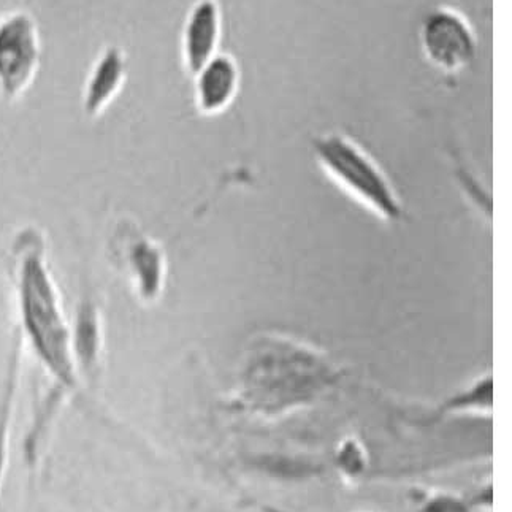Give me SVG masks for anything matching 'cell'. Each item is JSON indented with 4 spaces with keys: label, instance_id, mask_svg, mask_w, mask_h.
<instances>
[{
    "label": "cell",
    "instance_id": "obj_4",
    "mask_svg": "<svg viewBox=\"0 0 512 512\" xmlns=\"http://www.w3.org/2000/svg\"><path fill=\"white\" fill-rule=\"evenodd\" d=\"M421 45L427 61L451 75L468 69L478 54L473 27L452 7H436L424 16Z\"/></svg>",
    "mask_w": 512,
    "mask_h": 512
},
{
    "label": "cell",
    "instance_id": "obj_10",
    "mask_svg": "<svg viewBox=\"0 0 512 512\" xmlns=\"http://www.w3.org/2000/svg\"><path fill=\"white\" fill-rule=\"evenodd\" d=\"M21 343L15 344L12 356L8 360L7 375L0 394V493L7 474L8 455H10V432H12L13 409H15L18 383H20Z\"/></svg>",
    "mask_w": 512,
    "mask_h": 512
},
{
    "label": "cell",
    "instance_id": "obj_3",
    "mask_svg": "<svg viewBox=\"0 0 512 512\" xmlns=\"http://www.w3.org/2000/svg\"><path fill=\"white\" fill-rule=\"evenodd\" d=\"M39 27L31 13H8L0 20V99L15 102L34 83L40 67Z\"/></svg>",
    "mask_w": 512,
    "mask_h": 512
},
{
    "label": "cell",
    "instance_id": "obj_6",
    "mask_svg": "<svg viewBox=\"0 0 512 512\" xmlns=\"http://www.w3.org/2000/svg\"><path fill=\"white\" fill-rule=\"evenodd\" d=\"M192 77L195 105L205 116L221 115L240 92V67L230 54H216Z\"/></svg>",
    "mask_w": 512,
    "mask_h": 512
},
{
    "label": "cell",
    "instance_id": "obj_9",
    "mask_svg": "<svg viewBox=\"0 0 512 512\" xmlns=\"http://www.w3.org/2000/svg\"><path fill=\"white\" fill-rule=\"evenodd\" d=\"M72 330L73 359L77 363L78 375L94 378L99 373L102 348H104V330L99 305L91 295L86 294L78 303L75 321L70 324Z\"/></svg>",
    "mask_w": 512,
    "mask_h": 512
},
{
    "label": "cell",
    "instance_id": "obj_1",
    "mask_svg": "<svg viewBox=\"0 0 512 512\" xmlns=\"http://www.w3.org/2000/svg\"><path fill=\"white\" fill-rule=\"evenodd\" d=\"M13 254L21 335L58 389L73 392L80 386V375L73 359L72 330L46 262L45 241L39 230H23L13 245Z\"/></svg>",
    "mask_w": 512,
    "mask_h": 512
},
{
    "label": "cell",
    "instance_id": "obj_5",
    "mask_svg": "<svg viewBox=\"0 0 512 512\" xmlns=\"http://www.w3.org/2000/svg\"><path fill=\"white\" fill-rule=\"evenodd\" d=\"M121 257L134 284L135 294L146 303L161 299L167 275L164 249L142 232L121 238Z\"/></svg>",
    "mask_w": 512,
    "mask_h": 512
},
{
    "label": "cell",
    "instance_id": "obj_8",
    "mask_svg": "<svg viewBox=\"0 0 512 512\" xmlns=\"http://www.w3.org/2000/svg\"><path fill=\"white\" fill-rule=\"evenodd\" d=\"M127 59L124 51L110 45L92 65L83 91V111L89 118L102 115L126 85Z\"/></svg>",
    "mask_w": 512,
    "mask_h": 512
},
{
    "label": "cell",
    "instance_id": "obj_11",
    "mask_svg": "<svg viewBox=\"0 0 512 512\" xmlns=\"http://www.w3.org/2000/svg\"><path fill=\"white\" fill-rule=\"evenodd\" d=\"M273 512H278V511H273Z\"/></svg>",
    "mask_w": 512,
    "mask_h": 512
},
{
    "label": "cell",
    "instance_id": "obj_2",
    "mask_svg": "<svg viewBox=\"0 0 512 512\" xmlns=\"http://www.w3.org/2000/svg\"><path fill=\"white\" fill-rule=\"evenodd\" d=\"M319 164L335 183L384 221L403 218V202L381 165L348 135L330 132L313 140Z\"/></svg>",
    "mask_w": 512,
    "mask_h": 512
},
{
    "label": "cell",
    "instance_id": "obj_7",
    "mask_svg": "<svg viewBox=\"0 0 512 512\" xmlns=\"http://www.w3.org/2000/svg\"><path fill=\"white\" fill-rule=\"evenodd\" d=\"M222 13L218 0H197L183 27L184 67L191 75L218 54Z\"/></svg>",
    "mask_w": 512,
    "mask_h": 512
}]
</instances>
